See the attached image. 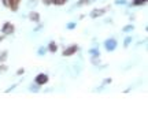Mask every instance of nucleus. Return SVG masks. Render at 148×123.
<instances>
[{
  "instance_id": "f257e3e1",
  "label": "nucleus",
  "mask_w": 148,
  "mask_h": 123,
  "mask_svg": "<svg viewBox=\"0 0 148 123\" xmlns=\"http://www.w3.org/2000/svg\"><path fill=\"white\" fill-rule=\"evenodd\" d=\"M104 45H106V49H107V51H114L115 46H117V41L114 39H110L104 43Z\"/></svg>"
},
{
  "instance_id": "f03ea898",
  "label": "nucleus",
  "mask_w": 148,
  "mask_h": 123,
  "mask_svg": "<svg viewBox=\"0 0 148 123\" xmlns=\"http://www.w3.org/2000/svg\"><path fill=\"white\" fill-rule=\"evenodd\" d=\"M36 82L39 85H44L48 82V77L45 75V74H39L37 77H36Z\"/></svg>"
},
{
  "instance_id": "7ed1b4c3",
  "label": "nucleus",
  "mask_w": 148,
  "mask_h": 123,
  "mask_svg": "<svg viewBox=\"0 0 148 123\" xmlns=\"http://www.w3.org/2000/svg\"><path fill=\"white\" fill-rule=\"evenodd\" d=\"M76 51H77V45H71V46H69L67 49L63 51V56H70V55H73Z\"/></svg>"
},
{
  "instance_id": "20e7f679",
  "label": "nucleus",
  "mask_w": 148,
  "mask_h": 123,
  "mask_svg": "<svg viewBox=\"0 0 148 123\" xmlns=\"http://www.w3.org/2000/svg\"><path fill=\"white\" fill-rule=\"evenodd\" d=\"M14 31V26L11 25V23H6L4 26H3V33L4 34H11Z\"/></svg>"
},
{
  "instance_id": "39448f33",
  "label": "nucleus",
  "mask_w": 148,
  "mask_h": 123,
  "mask_svg": "<svg viewBox=\"0 0 148 123\" xmlns=\"http://www.w3.org/2000/svg\"><path fill=\"white\" fill-rule=\"evenodd\" d=\"M18 4H19V0H8V6L12 8L14 11L18 8Z\"/></svg>"
},
{
  "instance_id": "423d86ee",
  "label": "nucleus",
  "mask_w": 148,
  "mask_h": 123,
  "mask_svg": "<svg viewBox=\"0 0 148 123\" xmlns=\"http://www.w3.org/2000/svg\"><path fill=\"white\" fill-rule=\"evenodd\" d=\"M104 14V10H95V11H92V14H91V16L92 18H96V16H100Z\"/></svg>"
},
{
  "instance_id": "0eeeda50",
  "label": "nucleus",
  "mask_w": 148,
  "mask_h": 123,
  "mask_svg": "<svg viewBox=\"0 0 148 123\" xmlns=\"http://www.w3.org/2000/svg\"><path fill=\"white\" fill-rule=\"evenodd\" d=\"M29 18H30V21H34V22H39V14H37V12H30V15H29Z\"/></svg>"
},
{
  "instance_id": "6e6552de",
  "label": "nucleus",
  "mask_w": 148,
  "mask_h": 123,
  "mask_svg": "<svg viewBox=\"0 0 148 123\" xmlns=\"http://www.w3.org/2000/svg\"><path fill=\"white\" fill-rule=\"evenodd\" d=\"M54 1V4H56V6H61V4H64L67 0H52Z\"/></svg>"
},
{
  "instance_id": "1a4fd4ad",
  "label": "nucleus",
  "mask_w": 148,
  "mask_h": 123,
  "mask_svg": "<svg viewBox=\"0 0 148 123\" xmlns=\"http://www.w3.org/2000/svg\"><path fill=\"white\" fill-rule=\"evenodd\" d=\"M145 1H147V0H134L133 4H134V6H140V4H144Z\"/></svg>"
},
{
  "instance_id": "9d476101",
  "label": "nucleus",
  "mask_w": 148,
  "mask_h": 123,
  "mask_svg": "<svg viewBox=\"0 0 148 123\" xmlns=\"http://www.w3.org/2000/svg\"><path fill=\"white\" fill-rule=\"evenodd\" d=\"M49 51H51V52H55V51H56V45H55V43H51V44H49Z\"/></svg>"
},
{
  "instance_id": "9b49d317",
  "label": "nucleus",
  "mask_w": 148,
  "mask_h": 123,
  "mask_svg": "<svg viewBox=\"0 0 148 123\" xmlns=\"http://www.w3.org/2000/svg\"><path fill=\"white\" fill-rule=\"evenodd\" d=\"M130 41H132V39H130V37H126V39H125V41H124L125 46H128V45H129V44H130Z\"/></svg>"
},
{
  "instance_id": "f8f14e48",
  "label": "nucleus",
  "mask_w": 148,
  "mask_h": 123,
  "mask_svg": "<svg viewBox=\"0 0 148 123\" xmlns=\"http://www.w3.org/2000/svg\"><path fill=\"white\" fill-rule=\"evenodd\" d=\"M130 30H133V26H132V25H129V26H125V27H124V31H130Z\"/></svg>"
},
{
  "instance_id": "ddd939ff",
  "label": "nucleus",
  "mask_w": 148,
  "mask_h": 123,
  "mask_svg": "<svg viewBox=\"0 0 148 123\" xmlns=\"http://www.w3.org/2000/svg\"><path fill=\"white\" fill-rule=\"evenodd\" d=\"M6 56H7V52H1V54H0V62L4 60V59H6Z\"/></svg>"
},
{
  "instance_id": "4468645a",
  "label": "nucleus",
  "mask_w": 148,
  "mask_h": 123,
  "mask_svg": "<svg viewBox=\"0 0 148 123\" xmlns=\"http://www.w3.org/2000/svg\"><path fill=\"white\" fill-rule=\"evenodd\" d=\"M73 27H76V23L74 22H70L69 25H67V29H73Z\"/></svg>"
},
{
  "instance_id": "2eb2a0df",
  "label": "nucleus",
  "mask_w": 148,
  "mask_h": 123,
  "mask_svg": "<svg viewBox=\"0 0 148 123\" xmlns=\"http://www.w3.org/2000/svg\"><path fill=\"white\" fill-rule=\"evenodd\" d=\"M91 54L96 55V56H99V51H97V49H91Z\"/></svg>"
},
{
  "instance_id": "dca6fc26",
  "label": "nucleus",
  "mask_w": 148,
  "mask_h": 123,
  "mask_svg": "<svg viewBox=\"0 0 148 123\" xmlns=\"http://www.w3.org/2000/svg\"><path fill=\"white\" fill-rule=\"evenodd\" d=\"M45 54V49H44V48H40L39 49V55H44Z\"/></svg>"
},
{
  "instance_id": "f3484780",
  "label": "nucleus",
  "mask_w": 148,
  "mask_h": 123,
  "mask_svg": "<svg viewBox=\"0 0 148 123\" xmlns=\"http://www.w3.org/2000/svg\"><path fill=\"white\" fill-rule=\"evenodd\" d=\"M115 3H117V4H125V3H126V0H117Z\"/></svg>"
},
{
  "instance_id": "a211bd4d",
  "label": "nucleus",
  "mask_w": 148,
  "mask_h": 123,
  "mask_svg": "<svg viewBox=\"0 0 148 123\" xmlns=\"http://www.w3.org/2000/svg\"><path fill=\"white\" fill-rule=\"evenodd\" d=\"M30 90H32V92H37L39 89H37V86H32V88H30Z\"/></svg>"
},
{
  "instance_id": "6ab92c4d",
  "label": "nucleus",
  "mask_w": 148,
  "mask_h": 123,
  "mask_svg": "<svg viewBox=\"0 0 148 123\" xmlns=\"http://www.w3.org/2000/svg\"><path fill=\"white\" fill-rule=\"evenodd\" d=\"M4 70H6V66H1V67H0V73H3Z\"/></svg>"
},
{
  "instance_id": "aec40b11",
  "label": "nucleus",
  "mask_w": 148,
  "mask_h": 123,
  "mask_svg": "<svg viewBox=\"0 0 148 123\" xmlns=\"http://www.w3.org/2000/svg\"><path fill=\"white\" fill-rule=\"evenodd\" d=\"M1 40H3V37H0V41H1Z\"/></svg>"
}]
</instances>
